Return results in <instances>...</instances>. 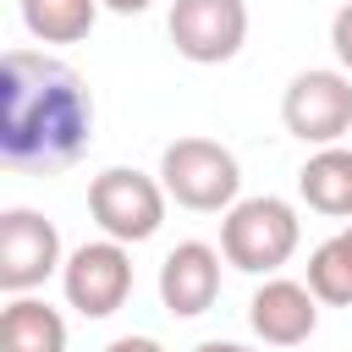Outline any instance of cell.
<instances>
[{"label": "cell", "mask_w": 352, "mask_h": 352, "mask_svg": "<svg viewBox=\"0 0 352 352\" xmlns=\"http://www.w3.org/2000/svg\"><path fill=\"white\" fill-rule=\"evenodd\" d=\"M94 143V94L88 82L44 55L6 50L0 60V154L11 170H60Z\"/></svg>", "instance_id": "obj_1"}, {"label": "cell", "mask_w": 352, "mask_h": 352, "mask_svg": "<svg viewBox=\"0 0 352 352\" xmlns=\"http://www.w3.org/2000/svg\"><path fill=\"white\" fill-rule=\"evenodd\" d=\"M297 248H302V220L275 192L236 198L220 214V253L242 275H280V264H292Z\"/></svg>", "instance_id": "obj_2"}, {"label": "cell", "mask_w": 352, "mask_h": 352, "mask_svg": "<svg viewBox=\"0 0 352 352\" xmlns=\"http://www.w3.org/2000/svg\"><path fill=\"white\" fill-rule=\"evenodd\" d=\"M160 182L170 204L192 214H226L242 198V165L226 143L214 138H176L160 148Z\"/></svg>", "instance_id": "obj_3"}, {"label": "cell", "mask_w": 352, "mask_h": 352, "mask_svg": "<svg viewBox=\"0 0 352 352\" xmlns=\"http://www.w3.org/2000/svg\"><path fill=\"white\" fill-rule=\"evenodd\" d=\"M165 209H170V192L160 176L138 170V165H104L94 182H88V214L99 226V236H116V242H148L160 226H165Z\"/></svg>", "instance_id": "obj_4"}, {"label": "cell", "mask_w": 352, "mask_h": 352, "mask_svg": "<svg viewBox=\"0 0 352 352\" xmlns=\"http://www.w3.org/2000/svg\"><path fill=\"white\" fill-rule=\"evenodd\" d=\"M280 126L297 143H341L352 132V77L341 66H308L280 94Z\"/></svg>", "instance_id": "obj_5"}, {"label": "cell", "mask_w": 352, "mask_h": 352, "mask_svg": "<svg viewBox=\"0 0 352 352\" xmlns=\"http://www.w3.org/2000/svg\"><path fill=\"white\" fill-rule=\"evenodd\" d=\"M60 264H66V248L55 220L28 204H11L0 214V292L6 297L38 292L50 275H60Z\"/></svg>", "instance_id": "obj_6"}, {"label": "cell", "mask_w": 352, "mask_h": 352, "mask_svg": "<svg viewBox=\"0 0 352 352\" xmlns=\"http://www.w3.org/2000/svg\"><path fill=\"white\" fill-rule=\"evenodd\" d=\"M60 292H66V308H77L82 319H110L132 297V253H126V242L94 236L82 248H72L66 264H60Z\"/></svg>", "instance_id": "obj_7"}, {"label": "cell", "mask_w": 352, "mask_h": 352, "mask_svg": "<svg viewBox=\"0 0 352 352\" xmlns=\"http://www.w3.org/2000/svg\"><path fill=\"white\" fill-rule=\"evenodd\" d=\"M170 44L192 66H226L248 44V0H170Z\"/></svg>", "instance_id": "obj_8"}, {"label": "cell", "mask_w": 352, "mask_h": 352, "mask_svg": "<svg viewBox=\"0 0 352 352\" xmlns=\"http://www.w3.org/2000/svg\"><path fill=\"white\" fill-rule=\"evenodd\" d=\"M319 297L308 280H292V275H264V286L253 292L248 302V324L264 346H302L314 330H319Z\"/></svg>", "instance_id": "obj_9"}, {"label": "cell", "mask_w": 352, "mask_h": 352, "mask_svg": "<svg viewBox=\"0 0 352 352\" xmlns=\"http://www.w3.org/2000/svg\"><path fill=\"white\" fill-rule=\"evenodd\" d=\"M220 248H209V242H176L170 253H165V264H160V302H165V314L170 319H198V314H209L214 308V297H220Z\"/></svg>", "instance_id": "obj_10"}, {"label": "cell", "mask_w": 352, "mask_h": 352, "mask_svg": "<svg viewBox=\"0 0 352 352\" xmlns=\"http://www.w3.org/2000/svg\"><path fill=\"white\" fill-rule=\"evenodd\" d=\"M297 192L314 214L324 220H352V148L346 143H324L302 160L297 170Z\"/></svg>", "instance_id": "obj_11"}, {"label": "cell", "mask_w": 352, "mask_h": 352, "mask_svg": "<svg viewBox=\"0 0 352 352\" xmlns=\"http://www.w3.org/2000/svg\"><path fill=\"white\" fill-rule=\"evenodd\" d=\"M0 352H66V319L44 297L22 292L0 308Z\"/></svg>", "instance_id": "obj_12"}, {"label": "cell", "mask_w": 352, "mask_h": 352, "mask_svg": "<svg viewBox=\"0 0 352 352\" xmlns=\"http://www.w3.org/2000/svg\"><path fill=\"white\" fill-rule=\"evenodd\" d=\"M16 11L38 44H77L94 33L104 0H16Z\"/></svg>", "instance_id": "obj_13"}, {"label": "cell", "mask_w": 352, "mask_h": 352, "mask_svg": "<svg viewBox=\"0 0 352 352\" xmlns=\"http://www.w3.org/2000/svg\"><path fill=\"white\" fill-rule=\"evenodd\" d=\"M308 286L324 308H352V242L341 231L308 253Z\"/></svg>", "instance_id": "obj_14"}, {"label": "cell", "mask_w": 352, "mask_h": 352, "mask_svg": "<svg viewBox=\"0 0 352 352\" xmlns=\"http://www.w3.org/2000/svg\"><path fill=\"white\" fill-rule=\"evenodd\" d=\"M330 50H336V66L352 77V0L330 16Z\"/></svg>", "instance_id": "obj_15"}, {"label": "cell", "mask_w": 352, "mask_h": 352, "mask_svg": "<svg viewBox=\"0 0 352 352\" xmlns=\"http://www.w3.org/2000/svg\"><path fill=\"white\" fill-rule=\"evenodd\" d=\"M99 352H165L154 336H116V341H104Z\"/></svg>", "instance_id": "obj_16"}, {"label": "cell", "mask_w": 352, "mask_h": 352, "mask_svg": "<svg viewBox=\"0 0 352 352\" xmlns=\"http://www.w3.org/2000/svg\"><path fill=\"white\" fill-rule=\"evenodd\" d=\"M154 0H104V11H116V16H138V11H148Z\"/></svg>", "instance_id": "obj_17"}, {"label": "cell", "mask_w": 352, "mask_h": 352, "mask_svg": "<svg viewBox=\"0 0 352 352\" xmlns=\"http://www.w3.org/2000/svg\"><path fill=\"white\" fill-rule=\"evenodd\" d=\"M192 352H258V346H242V341H198Z\"/></svg>", "instance_id": "obj_18"}, {"label": "cell", "mask_w": 352, "mask_h": 352, "mask_svg": "<svg viewBox=\"0 0 352 352\" xmlns=\"http://www.w3.org/2000/svg\"><path fill=\"white\" fill-rule=\"evenodd\" d=\"M341 236H346V242H352V226H346V231H341Z\"/></svg>", "instance_id": "obj_19"}]
</instances>
